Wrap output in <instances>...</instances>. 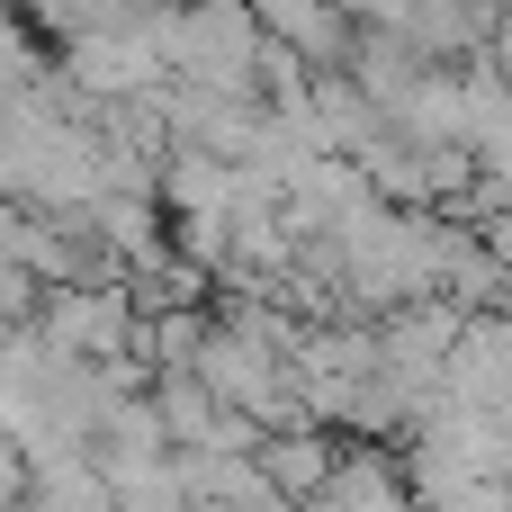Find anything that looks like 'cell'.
Listing matches in <instances>:
<instances>
[{
  "mask_svg": "<svg viewBox=\"0 0 512 512\" xmlns=\"http://www.w3.org/2000/svg\"><path fill=\"white\" fill-rule=\"evenodd\" d=\"M333 432H270L261 450H252V468H261V486L279 495L288 512H306L315 495H324V477H333Z\"/></svg>",
  "mask_w": 512,
  "mask_h": 512,
  "instance_id": "cell-3",
  "label": "cell"
},
{
  "mask_svg": "<svg viewBox=\"0 0 512 512\" xmlns=\"http://www.w3.org/2000/svg\"><path fill=\"white\" fill-rule=\"evenodd\" d=\"M306 512H414V504H405V459L378 450V441H342L324 495H315Z\"/></svg>",
  "mask_w": 512,
  "mask_h": 512,
  "instance_id": "cell-2",
  "label": "cell"
},
{
  "mask_svg": "<svg viewBox=\"0 0 512 512\" xmlns=\"http://www.w3.org/2000/svg\"><path fill=\"white\" fill-rule=\"evenodd\" d=\"M27 333H36L45 360H63V369H99V360L126 351L135 306H126V288H45L36 315H27Z\"/></svg>",
  "mask_w": 512,
  "mask_h": 512,
  "instance_id": "cell-1",
  "label": "cell"
},
{
  "mask_svg": "<svg viewBox=\"0 0 512 512\" xmlns=\"http://www.w3.org/2000/svg\"><path fill=\"white\" fill-rule=\"evenodd\" d=\"M144 405L162 414V441H171V459H189V450L207 441V423H216V396H207L198 378H153V387H144Z\"/></svg>",
  "mask_w": 512,
  "mask_h": 512,
  "instance_id": "cell-4",
  "label": "cell"
},
{
  "mask_svg": "<svg viewBox=\"0 0 512 512\" xmlns=\"http://www.w3.org/2000/svg\"><path fill=\"white\" fill-rule=\"evenodd\" d=\"M486 54H495V72H504V90H512V9H504V27H495V45H486Z\"/></svg>",
  "mask_w": 512,
  "mask_h": 512,
  "instance_id": "cell-5",
  "label": "cell"
}]
</instances>
